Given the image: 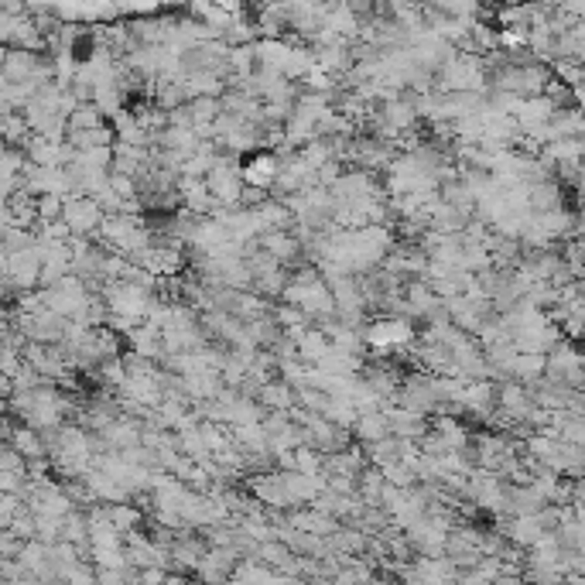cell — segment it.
<instances>
[{
  "mask_svg": "<svg viewBox=\"0 0 585 585\" xmlns=\"http://www.w3.org/2000/svg\"><path fill=\"white\" fill-rule=\"evenodd\" d=\"M62 219L72 227V233H93L96 237V229L103 227V219H106V209H103V202L96 196H83V192H72L66 196V213Z\"/></svg>",
  "mask_w": 585,
  "mask_h": 585,
  "instance_id": "cell-1",
  "label": "cell"
},
{
  "mask_svg": "<svg viewBox=\"0 0 585 585\" xmlns=\"http://www.w3.org/2000/svg\"><path fill=\"white\" fill-rule=\"evenodd\" d=\"M277 172H281V157L274 155V151H267V147H260V151L243 157V182H247V186H260L274 192Z\"/></svg>",
  "mask_w": 585,
  "mask_h": 585,
  "instance_id": "cell-2",
  "label": "cell"
},
{
  "mask_svg": "<svg viewBox=\"0 0 585 585\" xmlns=\"http://www.w3.org/2000/svg\"><path fill=\"white\" fill-rule=\"evenodd\" d=\"M387 435H394L390 431V414H387V408H377V411H359L357 425H353V439L363 445L370 442H380V439H387Z\"/></svg>",
  "mask_w": 585,
  "mask_h": 585,
  "instance_id": "cell-3",
  "label": "cell"
},
{
  "mask_svg": "<svg viewBox=\"0 0 585 585\" xmlns=\"http://www.w3.org/2000/svg\"><path fill=\"white\" fill-rule=\"evenodd\" d=\"M257 398L267 411H291V408L298 404V390H295V384H287L285 377L277 373L274 380H267V384L260 387Z\"/></svg>",
  "mask_w": 585,
  "mask_h": 585,
  "instance_id": "cell-4",
  "label": "cell"
},
{
  "mask_svg": "<svg viewBox=\"0 0 585 585\" xmlns=\"http://www.w3.org/2000/svg\"><path fill=\"white\" fill-rule=\"evenodd\" d=\"M295 343H298V357L305 359V363H315V367L332 353V339H328L326 328H318V326L305 328Z\"/></svg>",
  "mask_w": 585,
  "mask_h": 585,
  "instance_id": "cell-5",
  "label": "cell"
},
{
  "mask_svg": "<svg viewBox=\"0 0 585 585\" xmlns=\"http://www.w3.org/2000/svg\"><path fill=\"white\" fill-rule=\"evenodd\" d=\"M186 89H188V100L192 96H223L227 93V79L219 76L216 69H196V72H186Z\"/></svg>",
  "mask_w": 585,
  "mask_h": 585,
  "instance_id": "cell-6",
  "label": "cell"
},
{
  "mask_svg": "<svg viewBox=\"0 0 585 585\" xmlns=\"http://www.w3.org/2000/svg\"><path fill=\"white\" fill-rule=\"evenodd\" d=\"M66 141L76 147V151H86V147H106V144H116V130L114 124H103V127H86V130H69Z\"/></svg>",
  "mask_w": 585,
  "mask_h": 585,
  "instance_id": "cell-7",
  "label": "cell"
},
{
  "mask_svg": "<svg viewBox=\"0 0 585 585\" xmlns=\"http://www.w3.org/2000/svg\"><path fill=\"white\" fill-rule=\"evenodd\" d=\"M103 124H110V116L103 114L100 106L93 100L79 103L76 110L69 114V130H86V127H103Z\"/></svg>",
  "mask_w": 585,
  "mask_h": 585,
  "instance_id": "cell-8",
  "label": "cell"
},
{
  "mask_svg": "<svg viewBox=\"0 0 585 585\" xmlns=\"http://www.w3.org/2000/svg\"><path fill=\"white\" fill-rule=\"evenodd\" d=\"M367 459H370L373 466H390V462H398L400 459V439L398 435H387V439H380V442H370L367 445Z\"/></svg>",
  "mask_w": 585,
  "mask_h": 585,
  "instance_id": "cell-9",
  "label": "cell"
},
{
  "mask_svg": "<svg viewBox=\"0 0 585 585\" xmlns=\"http://www.w3.org/2000/svg\"><path fill=\"white\" fill-rule=\"evenodd\" d=\"M72 165H83V168H96V172H110L114 168V144L106 147H86V151H76Z\"/></svg>",
  "mask_w": 585,
  "mask_h": 585,
  "instance_id": "cell-10",
  "label": "cell"
},
{
  "mask_svg": "<svg viewBox=\"0 0 585 585\" xmlns=\"http://www.w3.org/2000/svg\"><path fill=\"white\" fill-rule=\"evenodd\" d=\"M62 213H66V196H58V192H45V196H38V223L62 219Z\"/></svg>",
  "mask_w": 585,
  "mask_h": 585,
  "instance_id": "cell-11",
  "label": "cell"
},
{
  "mask_svg": "<svg viewBox=\"0 0 585 585\" xmlns=\"http://www.w3.org/2000/svg\"><path fill=\"white\" fill-rule=\"evenodd\" d=\"M38 517V538L45 544H55L62 541V524H66V517H48V514H35Z\"/></svg>",
  "mask_w": 585,
  "mask_h": 585,
  "instance_id": "cell-12",
  "label": "cell"
},
{
  "mask_svg": "<svg viewBox=\"0 0 585 585\" xmlns=\"http://www.w3.org/2000/svg\"><path fill=\"white\" fill-rule=\"evenodd\" d=\"M274 192L271 188H260V186H243V196H240V206H247V209H257L260 202H267Z\"/></svg>",
  "mask_w": 585,
  "mask_h": 585,
  "instance_id": "cell-13",
  "label": "cell"
}]
</instances>
